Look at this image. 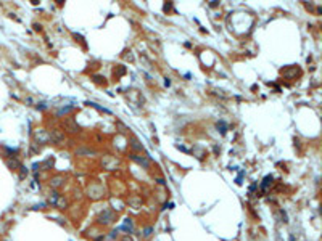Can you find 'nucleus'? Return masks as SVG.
<instances>
[{
	"label": "nucleus",
	"instance_id": "1",
	"mask_svg": "<svg viewBox=\"0 0 322 241\" xmlns=\"http://www.w3.org/2000/svg\"><path fill=\"white\" fill-rule=\"evenodd\" d=\"M111 220H113V212H108V211H105L103 214L100 216V222H102V223H110Z\"/></svg>",
	"mask_w": 322,
	"mask_h": 241
},
{
	"label": "nucleus",
	"instance_id": "2",
	"mask_svg": "<svg viewBox=\"0 0 322 241\" xmlns=\"http://www.w3.org/2000/svg\"><path fill=\"white\" fill-rule=\"evenodd\" d=\"M65 125H66V129L69 132H77V124L73 121V119H66L65 121Z\"/></svg>",
	"mask_w": 322,
	"mask_h": 241
},
{
	"label": "nucleus",
	"instance_id": "3",
	"mask_svg": "<svg viewBox=\"0 0 322 241\" xmlns=\"http://www.w3.org/2000/svg\"><path fill=\"white\" fill-rule=\"evenodd\" d=\"M132 159H135L138 164H142L144 167H148V161L147 159H144V158H138V156H135V154H132Z\"/></svg>",
	"mask_w": 322,
	"mask_h": 241
},
{
	"label": "nucleus",
	"instance_id": "4",
	"mask_svg": "<svg viewBox=\"0 0 322 241\" xmlns=\"http://www.w3.org/2000/svg\"><path fill=\"white\" fill-rule=\"evenodd\" d=\"M61 180H63L61 177H55V178L50 182V183H52V187H53V188H58V187L61 185Z\"/></svg>",
	"mask_w": 322,
	"mask_h": 241
},
{
	"label": "nucleus",
	"instance_id": "5",
	"mask_svg": "<svg viewBox=\"0 0 322 241\" xmlns=\"http://www.w3.org/2000/svg\"><path fill=\"white\" fill-rule=\"evenodd\" d=\"M217 129L221 130V134H226V130H227V125H226V122H217Z\"/></svg>",
	"mask_w": 322,
	"mask_h": 241
},
{
	"label": "nucleus",
	"instance_id": "6",
	"mask_svg": "<svg viewBox=\"0 0 322 241\" xmlns=\"http://www.w3.org/2000/svg\"><path fill=\"white\" fill-rule=\"evenodd\" d=\"M121 230H132V222L127 219V220L124 222V225L121 227Z\"/></svg>",
	"mask_w": 322,
	"mask_h": 241
},
{
	"label": "nucleus",
	"instance_id": "7",
	"mask_svg": "<svg viewBox=\"0 0 322 241\" xmlns=\"http://www.w3.org/2000/svg\"><path fill=\"white\" fill-rule=\"evenodd\" d=\"M271 182H272V177H271V175H268V177L264 178V182H263V190H266V188H268Z\"/></svg>",
	"mask_w": 322,
	"mask_h": 241
},
{
	"label": "nucleus",
	"instance_id": "8",
	"mask_svg": "<svg viewBox=\"0 0 322 241\" xmlns=\"http://www.w3.org/2000/svg\"><path fill=\"white\" fill-rule=\"evenodd\" d=\"M131 145H132V146H134L135 150H142V146L138 145V143H137V140H134V138H132V143H131Z\"/></svg>",
	"mask_w": 322,
	"mask_h": 241
},
{
	"label": "nucleus",
	"instance_id": "9",
	"mask_svg": "<svg viewBox=\"0 0 322 241\" xmlns=\"http://www.w3.org/2000/svg\"><path fill=\"white\" fill-rule=\"evenodd\" d=\"M68 111H71V106H66V108L60 109V111H58V114H65V112H68Z\"/></svg>",
	"mask_w": 322,
	"mask_h": 241
},
{
	"label": "nucleus",
	"instance_id": "10",
	"mask_svg": "<svg viewBox=\"0 0 322 241\" xmlns=\"http://www.w3.org/2000/svg\"><path fill=\"white\" fill-rule=\"evenodd\" d=\"M124 241H131V239H127V238H126V239H124Z\"/></svg>",
	"mask_w": 322,
	"mask_h": 241
}]
</instances>
